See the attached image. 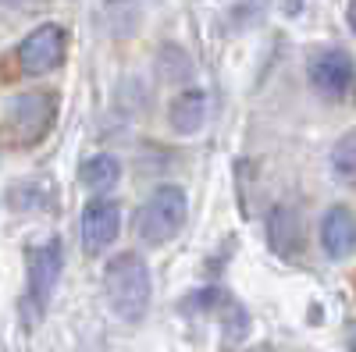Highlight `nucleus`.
Listing matches in <instances>:
<instances>
[{"mask_svg":"<svg viewBox=\"0 0 356 352\" xmlns=\"http://www.w3.org/2000/svg\"><path fill=\"white\" fill-rule=\"evenodd\" d=\"M104 292L111 310L136 324V320L146 317L154 299V281H150V267L139 253H118L107 267H104Z\"/></svg>","mask_w":356,"mask_h":352,"instance_id":"f257e3e1","label":"nucleus"},{"mask_svg":"<svg viewBox=\"0 0 356 352\" xmlns=\"http://www.w3.org/2000/svg\"><path fill=\"white\" fill-rule=\"evenodd\" d=\"M186 217H189L186 189L175 185V182L157 185L150 192V199H146L139 207V214H136V235H139L143 246H164V242H171L175 235L182 231Z\"/></svg>","mask_w":356,"mask_h":352,"instance_id":"f03ea898","label":"nucleus"},{"mask_svg":"<svg viewBox=\"0 0 356 352\" xmlns=\"http://www.w3.org/2000/svg\"><path fill=\"white\" fill-rule=\"evenodd\" d=\"M54 114H57V97L47 93V90H33V93L15 97L11 107H8V128H11L15 142H22V146L40 142L54 125Z\"/></svg>","mask_w":356,"mask_h":352,"instance_id":"7ed1b4c3","label":"nucleus"},{"mask_svg":"<svg viewBox=\"0 0 356 352\" xmlns=\"http://www.w3.org/2000/svg\"><path fill=\"white\" fill-rule=\"evenodd\" d=\"M307 75H310V85L328 97V100H342L349 97V90L356 85V65L353 57L339 47H328V50H317L307 65Z\"/></svg>","mask_w":356,"mask_h":352,"instance_id":"20e7f679","label":"nucleus"},{"mask_svg":"<svg viewBox=\"0 0 356 352\" xmlns=\"http://www.w3.org/2000/svg\"><path fill=\"white\" fill-rule=\"evenodd\" d=\"M65 61V28L61 25H36L18 47V68L25 75H47Z\"/></svg>","mask_w":356,"mask_h":352,"instance_id":"39448f33","label":"nucleus"},{"mask_svg":"<svg viewBox=\"0 0 356 352\" xmlns=\"http://www.w3.org/2000/svg\"><path fill=\"white\" fill-rule=\"evenodd\" d=\"M61 271H65L61 239H47L43 246L29 249V299H33L36 310L50 303L57 281H61Z\"/></svg>","mask_w":356,"mask_h":352,"instance_id":"423d86ee","label":"nucleus"},{"mask_svg":"<svg viewBox=\"0 0 356 352\" xmlns=\"http://www.w3.org/2000/svg\"><path fill=\"white\" fill-rule=\"evenodd\" d=\"M118 231H122V207L107 196L89 199L86 210H82V246H86V253H104L107 246H114Z\"/></svg>","mask_w":356,"mask_h":352,"instance_id":"0eeeda50","label":"nucleus"},{"mask_svg":"<svg viewBox=\"0 0 356 352\" xmlns=\"http://www.w3.org/2000/svg\"><path fill=\"white\" fill-rule=\"evenodd\" d=\"M321 249L332 260H346L356 249V214L349 207H328L321 217Z\"/></svg>","mask_w":356,"mask_h":352,"instance_id":"6e6552de","label":"nucleus"},{"mask_svg":"<svg viewBox=\"0 0 356 352\" xmlns=\"http://www.w3.org/2000/svg\"><path fill=\"white\" fill-rule=\"evenodd\" d=\"M267 242L278 256H296L303 246V228H300V217H296L292 207H275L271 217H267Z\"/></svg>","mask_w":356,"mask_h":352,"instance_id":"1a4fd4ad","label":"nucleus"},{"mask_svg":"<svg viewBox=\"0 0 356 352\" xmlns=\"http://www.w3.org/2000/svg\"><path fill=\"white\" fill-rule=\"evenodd\" d=\"M168 117H171V128L178 135H196L203 128V121H207V93H200V90L178 93Z\"/></svg>","mask_w":356,"mask_h":352,"instance_id":"9d476101","label":"nucleus"},{"mask_svg":"<svg viewBox=\"0 0 356 352\" xmlns=\"http://www.w3.org/2000/svg\"><path fill=\"white\" fill-rule=\"evenodd\" d=\"M79 178H82L86 189H93V192L104 196V192H111L118 185V178H122V160L111 157V153H93V157L82 164Z\"/></svg>","mask_w":356,"mask_h":352,"instance_id":"9b49d317","label":"nucleus"},{"mask_svg":"<svg viewBox=\"0 0 356 352\" xmlns=\"http://www.w3.org/2000/svg\"><path fill=\"white\" fill-rule=\"evenodd\" d=\"M328 167L342 185H356V128L335 139L332 153H328Z\"/></svg>","mask_w":356,"mask_h":352,"instance_id":"f8f14e48","label":"nucleus"},{"mask_svg":"<svg viewBox=\"0 0 356 352\" xmlns=\"http://www.w3.org/2000/svg\"><path fill=\"white\" fill-rule=\"evenodd\" d=\"M4 4H15V8H22V4H33V0H4Z\"/></svg>","mask_w":356,"mask_h":352,"instance_id":"ddd939ff","label":"nucleus"}]
</instances>
